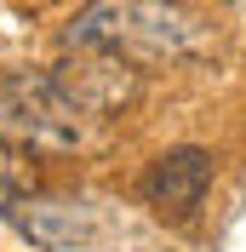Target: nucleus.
<instances>
[{
  "label": "nucleus",
  "instance_id": "nucleus-1",
  "mask_svg": "<svg viewBox=\"0 0 246 252\" xmlns=\"http://www.w3.org/2000/svg\"><path fill=\"white\" fill-rule=\"evenodd\" d=\"M69 46L115 52L138 69H166V63H200L217 52L212 17H200L184 0H86L75 23L63 29Z\"/></svg>",
  "mask_w": 246,
  "mask_h": 252
},
{
  "label": "nucleus",
  "instance_id": "nucleus-2",
  "mask_svg": "<svg viewBox=\"0 0 246 252\" xmlns=\"http://www.w3.org/2000/svg\"><path fill=\"white\" fill-rule=\"evenodd\" d=\"M75 58H63L52 69V80L63 86V97L75 103L86 121H115L138 103L143 92V69L115 58V52H92V46H69Z\"/></svg>",
  "mask_w": 246,
  "mask_h": 252
},
{
  "label": "nucleus",
  "instance_id": "nucleus-3",
  "mask_svg": "<svg viewBox=\"0 0 246 252\" xmlns=\"http://www.w3.org/2000/svg\"><path fill=\"white\" fill-rule=\"evenodd\" d=\"M217 178V155L200 149V143H178V149H160V155L143 166L138 178V201L149 206L154 218L166 223H189L206 201V189Z\"/></svg>",
  "mask_w": 246,
  "mask_h": 252
},
{
  "label": "nucleus",
  "instance_id": "nucleus-4",
  "mask_svg": "<svg viewBox=\"0 0 246 252\" xmlns=\"http://www.w3.org/2000/svg\"><path fill=\"white\" fill-rule=\"evenodd\" d=\"M29 212H17V229L29 241H40L46 252H69V247H86L97 235V218L92 206L80 201H23Z\"/></svg>",
  "mask_w": 246,
  "mask_h": 252
},
{
  "label": "nucleus",
  "instance_id": "nucleus-5",
  "mask_svg": "<svg viewBox=\"0 0 246 252\" xmlns=\"http://www.w3.org/2000/svg\"><path fill=\"white\" fill-rule=\"evenodd\" d=\"M17 178V143H6L0 138V195H6V184Z\"/></svg>",
  "mask_w": 246,
  "mask_h": 252
}]
</instances>
